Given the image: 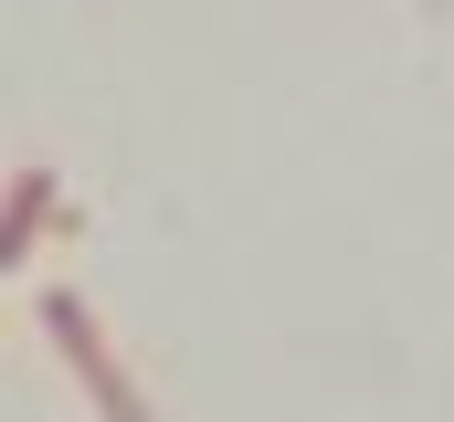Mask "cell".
Wrapping results in <instances>:
<instances>
[{
    "mask_svg": "<svg viewBox=\"0 0 454 422\" xmlns=\"http://www.w3.org/2000/svg\"><path fill=\"white\" fill-rule=\"evenodd\" d=\"M43 222H53V169H11V191H0V275L32 264Z\"/></svg>",
    "mask_w": 454,
    "mask_h": 422,
    "instance_id": "obj_2",
    "label": "cell"
},
{
    "mask_svg": "<svg viewBox=\"0 0 454 422\" xmlns=\"http://www.w3.org/2000/svg\"><path fill=\"white\" fill-rule=\"evenodd\" d=\"M43 338H53V348H64V370L85 380V402H96V422H148V402H137V380L116 370L106 327H96V307H85L74 285H53V296H43Z\"/></svg>",
    "mask_w": 454,
    "mask_h": 422,
    "instance_id": "obj_1",
    "label": "cell"
}]
</instances>
